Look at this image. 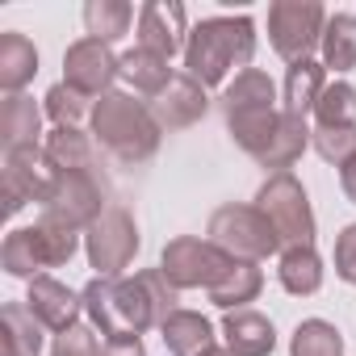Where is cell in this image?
<instances>
[{
  "label": "cell",
  "instance_id": "6da1fadb",
  "mask_svg": "<svg viewBox=\"0 0 356 356\" xmlns=\"http://www.w3.org/2000/svg\"><path fill=\"white\" fill-rule=\"evenodd\" d=\"M256 55V26L252 17H206L193 26L189 42H185V76H193L202 88H214L227 80L231 67L252 63Z\"/></svg>",
  "mask_w": 356,
  "mask_h": 356
},
{
  "label": "cell",
  "instance_id": "7a4b0ae2",
  "mask_svg": "<svg viewBox=\"0 0 356 356\" xmlns=\"http://www.w3.org/2000/svg\"><path fill=\"white\" fill-rule=\"evenodd\" d=\"M80 298H84V314L105 335V343L138 339L147 327H159L155 302L138 273L134 277H92Z\"/></svg>",
  "mask_w": 356,
  "mask_h": 356
},
{
  "label": "cell",
  "instance_id": "3957f363",
  "mask_svg": "<svg viewBox=\"0 0 356 356\" xmlns=\"http://www.w3.org/2000/svg\"><path fill=\"white\" fill-rule=\"evenodd\" d=\"M92 138L122 163H143L159 151L163 126L155 122L151 105L134 101L130 92H105L92 105Z\"/></svg>",
  "mask_w": 356,
  "mask_h": 356
},
{
  "label": "cell",
  "instance_id": "277c9868",
  "mask_svg": "<svg viewBox=\"0 0 356 356\" xmlns=\"http://www.w3.org/2000/svg\"><path fill=\"white\" fill-rule=\"evenodd\" d=\"M256 210L273 222V231L285 248H314V210H310V197L293 172L268 176L256 193Z\"/></svg>",
  "mask_w": 356,
  "mask_h": 356
},
{
  "label": "cell",
  "instance_id": "5b68a950",
  "mask_svg": "<svg viewBox=\"0 0 356 356\" xmlns=\"http://www.w3.org/2000/svg\"><path fill=\"white\" fill-rule=\"evenodd\" d=\"M206 235H210V243H218L231 260H252V264L277 256V248H281L273 222H268L256 206H218V210L210 214Z\"/></svg>",
  "mask_w": 356,
  "mask_h": 356
},
{
  "label": "cell",
  "instance_id": "8992f818",
  "mask_svg": "<svg viewBox=\"0 0 356 356\" xmlns=\"http://www.w3.org/2000/svg\"><path fill=\"white\" fill-rule=\"evenodd\" d=\"M323 30L327 9L318 0H273L268 5V42L289 67L306 63L314 47H323Z\"/></svg>",
  "mask_w": 356,
  "mask_h": 356
},
{
  "label": "cell",
  "instance_id": "52a82bcc",
  "mask_svg": "<svg viewBox=\"0 0 356 356\" xmlns=\"http://www.w3.org/2000/svg\"><path fill=\"white\" fill-rule=\"evenodd\" d=\"M227 268H231V256L218 243L197 239V235L168 239L159 256V273L168 277L172 289H214Z\"/></svg>",
  "mask_w": 356,
  "mask_h": 356
},
{
  "label": "cell",
  "instance_id": "ba28073f",
  "mask_svg": "<svg viewBox=\"0 0 356 356\" xmlns=\"http://www.w3.org/2000/svg\"><path fill=\"white\" fill-rule=\"evenodd\" d=\"M84 252L97 277H122L130 260L138 256V227L122 206H109L88 231H84Z\"/></svg>",
  "mask_w": 356,
  "mask_h": 356
},
{
  "label": "cell",
  "instance_id": "9c48e42d",
  "mask_svg": "<svg viewBox=\"0 0 356 356\" xmlns=\"http://www.w3.org/2000/svg\"><path fill=\"white\" fill-rule=\"evenodd\" d=\"M59 181V168L47 159L42 147H22V151H5V210L17 214L22 206L38 202L47 206Z\"/></svg>",
  "mask_w": 356,
  "mask_h": 356
},
{
  "label": "cell",
  "instance_id": "30bf717a",
  "mask_svg": "<svg viewBox=\"0 0 356 356\" xmlns=\"http://www.w3.org/2000/svg\"><path fill=\"white\" fill-rule=\"evenodd\" d=\"M105 210L109 206H105V193H101L92 172H59L55 193L42 206V218H51L67 231H88Z\"/></svg>",
  "mask_w": 356,
  "mask_h": 356
},
{
  "label": "cell",
  "instance_id": "8fae6325",
  "mask_svg": "<svg viewBox=\"0 0 356 356\" xmlns=\"http://www.w3.org/2000/svg\"><path fill=\"white\" fill-rule=\"evenodd\" d=\"M118 67H122V55H113L97 38H80L63 55V84L84 97H105V92H113Z\"/></svg>",
  "mask_w": 356,
  "mask_h": 356
},
{
  "label": "cell",
  "instance_id": "7c38bea8",
  "mask_svg": "<svg viewBox=\"0 0 356 356\" xmlns=\"http://www.w3.org/2000/svg\"><path fill=\"white\" fill-rule=\"evenodd\" d=\"M189 34H185V5L176 0H147L138 9V47L155 51L163 59H172L176 51H185Z\"/></svg>",
  "mask_w": 356,
  "mask_h": 356
},
{
  "label": "cell",
  "instance_id": "4fadbf2b",
  "mask_svg": "<svg viewBox=\"0 0 356 356\" xmlns=\"http://www.w3.org/2000/svg\"><path fill=\"white\" fill-rule=\"evenodd\" d=\"M206 109H210L206 88L193 76H185V72H176L168 80V88L151 101V113H155V122L163 130H189V126H197L206 118Z\"/></svg>",
  "mask_w": 356,
  "mask_h": 356
},
{
  "label": "cell",
  "instance_id": "5bb4252c",
  "mask_svg": "<svg viewBox=\"0 0 356 356\" xmlns=\"http://www.w3.org/2000/svg\"><path fill=\"white\" fill-rule=\"evenodd\" d=\"M26 306L34 310V318H38L47 331L63 335V331H72V327L80 323L84 298H80V293H72L63 281H55V277H47V273H42V277H34V281H30Z\"/></svg>",
  "mask_w": 356,
  "mask_h": 356
},
{
  "label": "cell",
  "instance_id": "9a60e30c",
  "mask_svg": "<svg viewBox=\"0 0 356 356\" xmlns=\"http://www.w3.org/2000/svg\"><path fill=\"white\" fill-rule=\"evenodd\" d=\"M222 339H227V352L231 356H273L277 327L264 314H256V310H227Z\"/></svg>",
  "mask_w": 356,
  "mask_h": 356
},
{
  "label": "cell",
  "instance_id": "2e32d148",
  "mask_svg": "<svg viewBox=\"0 0 356 356\" xmlns=\"http://www.w3.org/2000/svg\"><path fill=\"white\" fill-rule=\"evenodd\" d=\"M38 134H42V109L34 105V97L9 92L0 101V143H5V151L38 147Z\"/></svg>",
  "mask_w": 356,
  "mask_h": 356
},
{
  "label": "cell",
  "instance_id": "e0dca14e",
  "mask_svg": "<svg viewBox=\"0 0 356 356\" xmlns=\"http://www.w3.org/2000/svg\"><path fill=\"white\" fill-rule=\"evenodd\" d=\"M159 335H163V348L172 356H206V352L218 348L210 318L197 314V310H176V314H168V323L159 327Z\"/></svg>",
  "mask_w": 356,
  "mask_h": 356
},
{
  "label": "cell",
  "instance_id": "ac0fdd59",
  "mask_svg": "<svg viewBox=\"0 0 356 356\" xmlns=\"http://www.w3.org/2000/svg\"><path fill=\"white\" fill-rule=\"evenodd\" d=\"M42 323L26 302H9L0 310V356H38L42 352Z\"/></svg>",
  "mask_w": 356,
  "mask_h": 356
},
{
  "label": "cell",
  "instance_id": "d6986e66",
  "mask_svg": "<svg viewBox=\"0 0 356 356\" xmlns=\"http://www.w3.org/2000/svg\"><path fill=\"white\" fill-rule=\"evenodd\" d=\"M0 264H5L9 277H22V281L42 277V268H51V260H47V248H42L38 227H17V231H9L5 248H0Z\"/></svg>",
  "mask_w": 356,
  "mask_h": 356
},
{
  "label": "cell",
  "instance_id": "ffe728a7",
  "mask_svg": "<svg viewBox=\"0 0 356 356\" xmlns=\"http://www.w3.org/2000/svg\"><path fill=\"white\" fill-rule=\"evenodd\" d=\"M264 289V273L252 260H231V268L218 277V285L210 289V302L222 310H248V302H256Z\"/></svg>",
  "mask_w": 356,
  "mask_h": 356
},
{
  "label": "cell",
  "instance_id": "44dd1931",
  "mask_svg": "<svg viewBox=\"0 0 356 356\" xmlns=\"http://www.w3.org/2000/svg\"><path fill=\"white\" fill-rule=\"evenodd\" d=\"M323 88H327V67H323V63H314V59L293 63V67L285 72V92H281L285 113L310 118L314 105H318V97H323Z\"/></svg>",
  "mask_w": 356,
  "mask_h": 356
},
{
  "label": "cell",
  "instance_id": "7402d4cb",
  "mask_svg": "<svg viewBox=\"0 0 356 356\" xmlns=\"http://www.w3.org/2000/svg\"><path fill=\"white\" fill-rule=\"evenodd\" d=\"M310 134H314V130L306 126V118H293V113L281 109V126H277L273 143L264 147L260 168H273V176H277V172H289V168L302 159V151L310 147Z\"/></svg>",
  "mask_w": 356,
  "mask_h": 356
},
{
  "label": "cell",
  "instance_id": "603a6c76",
  "mask_svg": "<svg viewBox=\"0 0 356 356\" xmlns=\"http://www.w3.org/2000/svg\"><path fill=\"white\" fill-rule=\"evenodd\" d=\"M118 76L134 88V92H143V97H159L163 88H168V80L176 76L172 67H168V59L163 55H155V51H143V47H134V51H126L122 55V67H118Z\"/></svg>",
  "mask_w": 356,
  "mask_h": 356
},
{
  "label": "cell",
  "instance_id": "cb8c5ba5",
  "mask_svg": "<svg viewBox=\"0 0 356 356\" xmlns=\"http://www.w3.org/2000/svg\"><path fill=\"white\" fill-rule=\"evenodd\" d=\"M38 72V51L26 34H0V88L5 92H22Z\"/></svg>",
  "mask_w": 356,
  "mask_h": 356
},
{
  "label": "cell",
  "instance_id": "d4e9b609",
  "mask_svg": "<svg viewBox=\"0 0 356 356\" xmlns=\"http://www.w3.org/2000/svg\"><path fill=\"white\" fill-rule=\"evenodd\" d=\"M243 109H277V84L260 67L239 72L235 84H227L222 92V113H243Z\"/></svg>",
  "mask_w": 356,
  "mask_h": 356
},
{
  "label": "cell",
  "instance_id": "484cf974",
  "mask_svg": "<svg viewBox=\"0 0 356 356\" xmlns=\"http://www.w3.org/2000/svg\"><path fill=\"white\" fill-rule=\"evenodd\" d=\"M277 126H281V109H243V113H227L231 138H235L248 155H256V159H260L264 147L273 143Z\"/></svg>",
  "mask_w": 356,
  "mask_h": 356
},
{
  "label": "cell",
  "instance_id": "4316f807",
  "mask_svg": "<svg viewBox=\"0 0 356 356\" xmlns=\"http://www.w3.org/2000/svg\"><path fill=\"white\" fill-rule=\"evenodd\" d=\"M42 151L59 172H92V143L80 126H55L47 134Z\"/></svg>",
  "mask_w": 356,
  "mask_h": 356
},
{
  "label": "cell",
  "instance_id": "83f0119b",
  "mask_svg": "<svg viewBox=\"0 0 356 356\" xmlns=\"http://www.w3.org/2000/svg\"><path fill=\"white\" fill-rule=\"evenodd\" d=\"M277 277H281V285H285L293 298H310V293H318V285H323V260H318L314 248H285Z\"/></svg>",
  "mask_w": 356,
  "mask_h": 356
},
{
  "label": "cell",
  "instance_id": "f1b7e54d",
  "mask_svg": "<svg viewBox=\"0 0 356 356\" xmlns=\"http://www.w3.org/2000/svg\"><path fill=\"white\" fill-rule=\"evenodd\" d=\"M323 67L327 72H352L356 67V13H335L327 17V30H323Z\"/></svg>",
  "mask_w": 356,
  "mask_h": 356
},
{
  "label": "cell",
  "instance_id": "f546056e",
  "mask_svg": "<svg viewBox=\"0 0 356 356\" xmlns=\"http://www.w3.org/2000/svg\"><path fill=\"white\" fill-rule=\"evenodd\" d=\"M130 22H134V9L126 0H88L84 5V30H88V38H97L105 47L118 42L130 30Z\"/></svg>",
  "mask_w": 356,
  "mask_h": 356
},
{
  "label": "cell",
  "instance_id": "4dcf8cb0",
  "mask_svg": "<svg viewBox=\"0 0 356 356\" xmlns=\"http://www.w3.org/2000/svg\"><path fill=\"white\" fill-rule=\"evenodd\" d=\"M289 356H343V335L327 318H306L289 339Z\"/></svg>",
  "mask_w": 356,
  "mask_h": 356
},
{
  "label": "cell",
  "instance_id": "1f68e13d",
  "mask_svg": "<svg viewBox=\"0 0 356 356\" xmlns=\"http://www.w3.org/2000/svg\"><path fill=\"white\" fill-rule=\"evenodd\" d=\"M314 126H356V88L348 80H335L323 88L314 105Z\"/></svg>",
  "mask_w": 356,
  "mask_h": 356
},
{
  "label": "cell",
  "instance_id": "d6a6232c",
  "mask_svg": "<svg viewBox=\"0 0 356 356\" xmlns=\"http://www.w3.org/2000/svg\"><path fill=\"white\" fill-rule=\"evenodd\" d=\"M310 143H314V151H318L327 163L343 168V163L356 155V126H314Z\"/></svg>",
  "mask_w": 356,
  "mask_h": 356
},
{
  "label": "cell",
  "instance_id": "836d02e7",
  "mask_svg": "<svg viewBox=\"0 0 356 356\" xmlns=\"http://www.w3.org/2000/svg\"><path fill=\"white\" fill-rule=\"evenodd\" d=\"M42 101H47L42 109H47V118H51L55 126H76V122L88 113V97L76 92V88H67V84H55Z\"/></svg>",
  "mask_w": 356,
  "mask_h": 356
},
{
  "label": "cell",
  "instance_id": "e575fe53",
  "mask_svg": "<svg viewBox=\"0 0 356 356\" xmlns=\"http://www.w3.org/2000/svg\"><path fill=\"white\" fill-rule=\"evenodd\" d=\"M51 356H101V343H97V335H92V327H72V331H63V335H55V348H51Z\"/></svg>",
  "mask_w": 356,
  "mask_h": 356
},
{
  "label": "cell",
  "instance_id": "d590c367",
  "mask_svg": "<svg viewBox=\"0 0 356 356\" xmlns=\"http://www.w3.org/2000/svg\"><path fill=\"white\" fill-rule=\"evenodd\" d=\"M335 277L356 285V222H348L335 239Z\"/></svg>",
  "mask_w": 356,
  "mask_h": 356
},
{
  "label": "cell",
  "instance_id": "8d00e7d4",
  "mask_svg": "<svg viewBox=\"0 0 356 356\" xmlns=\"http://www.w3.org/2000/svg\"><path fill=\"white\" fill-rule=\"evenodd\" d=\"M101 356H147V352H143V339H118V343H105Z\"/></svg>",
  "mask_w": 356,
  "mask_h": 356
},
{
  "label": "cell",
  "instance_id": "74e56055",
  "mask_svg": "<svg viewBox=\"0 0 356 356\" xmlns=\"http://www.w3.org/2000/svg\"><path fill=\"white\" fill-rule=\"evenodd\" d=\"M339 185H343V193H348V202L356 206V155L339 168Z\"/></svg>",
  "mask_w": 356,
  "mask_h": 356
},
{
  "label": "cell",
  "instance_id": "f35d334b",
  "mask_svg": "<svg viewBox=\"0 0 356 356\" xmlns=\"http://www.w3.org/2000/svg\"><path fill=\"white\" fill-rule=\"evenodd\" d=\"M206 356H231V352H227V348H214V352H206Z\"/></svg>",
  "mask_w": 356,
  "mask_h": 356
}]
</instances>
